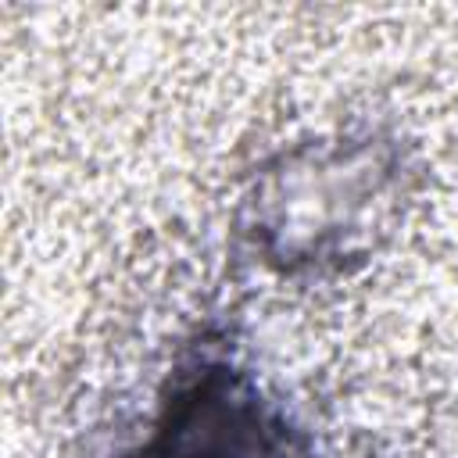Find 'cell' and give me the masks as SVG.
I'll use <instances>...</instances> for the list:
<instances>
[{
    "label": "cell",
    "instance_id": "obj_2",
    "mask_svg": "<svg viewBox=\"0 0 458 458\" xmlns=\"http://www.w3.org/2000/svg\"><path fill=\"white\" fill-rule=\"evenodd\" d=\"M132 458H290L276 415L247 376L222 361L186 372Z\"/></svg>",
    "mask_w": 458,
    "mask_h": 458
},
{
    "label": "cell",
    "instance_id": "obj_1",
    "mask_svg": "<svg viewBox=\"0 0 458 458\" xmlns=\"http://www.w3.org/2000/svg\"><path fill=\"white\" fill-rule=\"evenodd\" d=\"M394 143L344 136L283 154L247 200L258 254L283 272H326L365 258L404 200Z\"/></svg>",
    "mask_w": 458,
    "mask_h": 458
}]
</instances>
